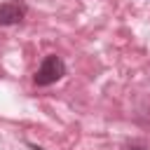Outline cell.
<instances>
[{"label":"cell","instance_id":"6da1fadb","mask_svg":"<svg viewBox=\"0 0 150 150\" xmlns=\"http://www.w3.org/2000/svg\"><path fill=\"white\" fill-rule=\"evenodd\" d=\"M63 75H66V63H63V59L56 56V54H47V56L42 59L40 68L35 70L33 82H35L38 87H49V84L59 82Z\"/></svg>","mask_w":150,"mask_h":150},{"label":"cell","instance_id":"7a4b0ae2","mask_svg":"<svg viewBox=\"0 0 150 150\" xmlns=\"http://www.w3.org/2000/svg\"><path fill=\"white\" fill-rule=\"evenodd\" d=\"M28 7L21 0H5L0 2V26H16L26 19Z\"/></svg>","mask_w":150,"mask_h":150}]
</instances>
